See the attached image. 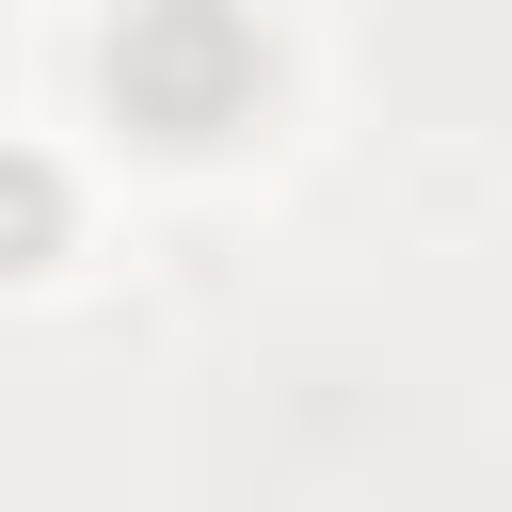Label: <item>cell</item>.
I'll return each instance as SVG.
<instances>
[{"label":"cell","mask_w":512,"mask_h":512,"mask_svg":"<svg viewBox=\"0 0 512 512\" xmlns=\"http://www.w3.org/2000/svg\"><path fill=\"white\" fill-rule=\"evenodd\" d=\"M112 96H128V128H160V144H224V128L256 112V32H240L224 0H144V16L112 32Z\"/></svg>","instance_id":"obj_1"},{"label":"cell","mask_w":512,"mask_h":512,"mask_svg":"<svg viewBox=\"0 0 512 512\" xmlns=\"http://www.w3.org/2000/svg\"><path fill=\"white\" fill-rule=\"evenodd\" d=\"M0 240H48V176H0Z\"/></svg>","instance_id":"obj_2"}]
</instances>
